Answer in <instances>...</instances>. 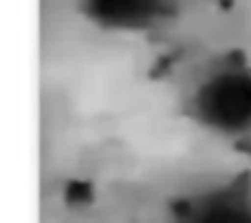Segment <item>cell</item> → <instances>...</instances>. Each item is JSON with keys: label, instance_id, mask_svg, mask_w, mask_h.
Wrapping results in <instances>:
<instances>
[{"label": "cell", "instance_id": "1", "mask_svg": "<svg viewBox=\"0 0 251 223\" xmlns=\"http://www.w3.org/2000/svg\"><path fill=\"white\" fill-rule=\"evenodd\" d=\"M196 128L225 139L251 135V62L227 56L199 75L185 100Z\"/></svg>", "mask_w": 251, "mask_h": 223}, {"label": "cell", "instance_id": "2", "mask_svg": "<svg viewBox=\"0 0 251 223\" xmlns=\"http://www.w3.org/2000/svg\"><path fill=\"white\" fill-rule=\"evenodd\" d=\"M88 9L106 27L137 29L152 18L156 0H88Z\"/></svg>", "mask_w": 251, "mask_h": 223}]
</instances>
